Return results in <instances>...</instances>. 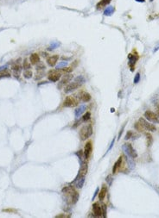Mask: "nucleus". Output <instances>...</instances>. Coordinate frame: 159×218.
<instances>
[{"mask_svg":"<svg viewBox=\"0 0 159 218\" xmlns=\"http://www.w3.org/2000/svg\"><path fill=\"white\" fill-rule=\"evenodd\" d=\"M93 135V126L92 124H88L84 126L83 128L80 131V138L81 141H85V140L88 139L91 136Z\"/></svg>","mask_w":159,"mask_h":218,"instance_id":"1","label":"nucleus"},{"mask_svg":"<svg viewBox=\"0 0 159 218\" xmlns=\"http://www.w3.org/2000/svg\"><path fill=\"white\" fill-rule=\"evenodd\" d=\"M79 104V101L72 96H68L65 98L63 102L64 107H75Z\"/></svg>","mask_w":159,"mask_h":218,"instance_id":"2","label":"nucleus"},{"mask_svg":"<svg viewBox=\"0 0 159 218\" xmlns=\"http://www.w3.org/2000/svg\"><path fill=\"white\" fill-rule=\"evenodd\" d=\"M80 85H81V84L75 82V81H74V82H71L65 86V88H64V92H65V93H70V92H74V91L77 90L78 88H80Z\"/></svg>","mask_w":159,"mask_h":218,"instance_id":"3","label":"nucleus"},{"mask_svg":"<svg viewBox=\"0 0 159 218\" xmlns=\"http://www.w3.org/2000/svg\"><path fill=\"white\" fill-rule=\"evenodd\" d=\"M61 77H62L61 72H59L58 71L56 70L49 71V72H48V80L51 81V82H57V81H59V79H61Z\"/></svg>","mask_w":159,"mask_h":218,"instance_id":"4","label":"nucleus"},{"mask_svg":"<svg viewBox=\"0 0 159 218\" xmlns=\"http://www.w3.org/2000/svg\"><path fill=\"white\" fill-rule=\"evenodd\" d=\"M144 117H146V119L148 120V121L152 122V123H159L158 116H157L156 113L152 112V111H150V110L145 111Z\"/></svg>","mask_w":159,"mask_h":218,"instance_id":"5","label":"nucleus"},{"mask_svg":"<svg viewBox=\"0 0 159 218\" xmlns=\"http://www.w3.org/2000/svg\"><path fill=\"white\" fill-rule=\"evenodd\" d=\"M139 122L140 123H141L142 125L143 126V128H144V129L148 130V131H151V132H155L156 130H157V128H156L155 126H154L153 124H151V123H150L149 122H147L146 120L144 119V118H140L139 119Z\"/></svg>","mask_w":159,"mask_h":218,"instance_id":"6","label":"nucleus"},{"mask_svg":"<svg viewBox=\"0 0 159 218\" xmlns=\"http://www.w3.org/2000/svg\"><path fill=\"white\" fill-rule=\"evenodd\" d=\"M123 148H124V150L126 151V153H127L129 156H131V158L135 159L137 156H138L136 151H135L134 148H132L131 144H125L124 147H123Z\"/></svg>","mask_w":159,"mask_h":218,"instance_id":"7","label":"nucleus"},{"mask_svg":"<svg viewBox=\"0 0 159 218\" xmlns=\"http://www.w3.org/2000/svg\"><path fill=\"white\" fill-rule=\"evenodd\" d=\"M138 58H139V57H138V55H133V54H130L128 55V60H129V67H130V68H131V72H133V71H134L135 64H136L137 60H138Z\"/></svg>","mask_w":159,"mask_h":218,"instance_id":"8","label":"nucleus"},{"mask_svg":"<svg viewBox=\"0 0 159 218\" xmlns=\"http://www.w3.org/2000/svg\"><path fill=\"white\" fill-rule=\"evenodd\" d=\"M93 151V145L91 141H88L87 144L85 145V148H84V156H85V159H88L90 157L91 153H92Z\"/></svg>","mask_w":159,"mask_h":218,"instance_id":"9","label":"nucleus"},{"mask_svg":"<svg viewBox=\"0 0 159 218\" xmlns=\"http://www.w3.org/2000/svg\"><path fill=\"white\" fill-rule=\"evenodd\" d=\"M73 79V76L71 75V74H67V75H65L63 78L62 79V80L60 81V83H59L58 84V88L61 89L62 88L64 85H66V84H67L69 82H70V80Z\"/></svg>","mask_w":159,"mask_h":218,"instance_id":"10","label":"nucleus"},{"mask_svg":"<svg viewBox=\"0 0 159 218\" xmlns=\"http://www.w3.org/2000/svg\"><path fill=\"white\" fill-rule=\"evenodd\" d=\"M93 210H94V216H96V217L102 216V209H101V207L99 206V203H95V204H93Z\"/></svg>","mask_w":159,"mask_h":218,"instance_id":"11","label":"nucleus"},{"mask_svg":"<svg viewBox=\"0 0 159 218\" xmlns=\"http://www.w3.org/2000/svg\"><path fill=\"white\" fill-rule=\"evenodd\" d=\"M87 172V164H81V167L80 169L77 177L75 178V180H77L78 178H81V177H85ZM75 180H74V181H75Z\"/></svg>","mask_w":159,"mask_h":218,"instance_id":"12","label":"nucleus"},{"mask_svg":"<svg viewBox=\"0 0 159 218\" xmlns=\"http://www.w3.org/2000/svg\"><path fill=\"white\" fill-rule=\"evenodd\" d=\"M59 60V55L55 54V55H52V56L48 57V59H47V63H48V65L49 66V67H55V65H56L57 61H58Z\"/></svg>","mask_w":159,"mask_h":218,"instance_id":"13","label":"nucleus"},{"mask_svg":"<svg viewBox=\"0 0 159 218\" xmlns=\"http://www.w3.org/2000/svg\"><path fill=\"white\" fill-rule=\"evenodd\" d=\"M87 109V106L86 105H80V107H78L77 109L74 110V115H75V117H80V116H81L82 114H83L84 112H85V110Z\"/></svg>","mask_w":159,"mask_h":218,"instance_id":"14","label":"nucleus"},{"mask_svg":"<svg viewBox=\"0 0 159 218\" xmlns=\"http://www.w3.org/2000/svg\"><path fill=\"white\" fill-rule=\"evenodd\" d=\"M30 61L31 65H36L38 62H40V57L38 54H32L30 56Z\"/></svg>","mask_w":159,"mask_h":218,"instance_id":"15","label":"nucleus"},{"mask_svg":"<svg viewBox=\"0 0 159 218\" xmlns=\"http://www.w3.org/2000/svg\"><path fill=\"white\" fill-rule=\"evenodd\" d=\"M80 99H81L83 102L85 103H87L89 102V101L91 100V98H92V97H91V95L88 93V92H81L80 93Z\"/></svg>","mask_w":159,"mask_h":218,"instance_id":"16","label":"nucleus"},{"mask_svg":"<svg viewBox=\"0 0 159 218\" xmlns=\"http://www.w3.org/2000/svg\"><path fill=\"white\" fill-rule=\"evenodd\" d=\"M78 199H79V193L77 191H75L74 190H73L71 191V204H76L78 202Z\"/></svg>","mask_w":159,"mask_h":218,"instance_id":"17","label":"nucleus"},{"mask_svg":"<svg viewBox=\"0 0 159 218\" xmlns=\"http://www.w3.org/2000/svg\"><path fill=\"white\" fill-rule=\"evenodd\" d=\"M106 193H107V188H106V185H103V187L101 188L100 191L99 192V199L100 201H103L104 198L106 197Z\"/></svg>","mask_w":159,"mask_h":218,"instance_id":"18","label":"nucleus"},{"mask_svg":"<svg viewBox=\"0 0 159 218\" xmlns=\"http://www.w3.org/2000/svg\"><path fill=\"white\" fill-rule=\"evenodd\" d=\"M122 160H123V158L122 157H119L118 158V160L116 161V163L114 164V165H113V168H112V173H116L117 170H118L119 167H120L121 164H122Z\"/></svg>","mask_w":159,"mask_h":218,"instance_id":"19","label":"nucleus"},{"mask_svg":"<svg viewBox=\"0 0 159 218\" xmlns=\"http://www.w3.org/2000/svg\"><path fill=\"white\" fill-rule=\"evenodd\" d=\"M84 183H85V177H81V178H78L77 180H75V187L78 189L82 188Z\"/></svg>","mask_w":159,"mask_h":218,"instance_id":"20","label":"nucleus"},{"mask_svg":"<svg viewBox=\"0 0 159 218\" xmlns=\"http://www.w3.org/2000/svg\"><path fill=\"white\" fill-rule=\"evenodd\" d=\"M111 0H100L99 3L97 4V9H101V8L105 7L107 4H109L111 3Z\"/></svg>","mask_w":159,"mask_h":218,"instance_id":"21","label":"nucleus"},{"mask_svg":"<svg viewBox=\"0 0 159 218\" xmlns=\"http://www.w3.org/2000/svg\"><path fill=\"white\" fill-rule=\"evenodd\" d=\"M115 11L114 7L112 6H110V7H107L104 11V15L105 16H111V14H113V12Z\"/></svg>","mask_w":159,"mask_h":218,"instance_id":"22","label":"nucleus"},{"mask_svg":"<svg viewBox=\"0 0 159 218\" xmlns=\"http://www.w3.org/2000/svg\"><path fill=\"white\" fill-rule=\"evenodd\" d=\"M134 128L137 131H138V132H143V130H144V128H143V125L140 123V122H138V123H135Z\"/></svg>","mask_w":159,"mask_h":218,"instance_id":"23","label":"nucleus"},{"mask_svg":"<svg viewBox=\"0 0 159 218\" xmlns=\"http://www.w3.org/2000/svg\"><path fill=\"white\" fill-rule=\"evenodd\" d=\"M11 69H12L14 72H19L20 71H21V69H22V67L19 65V63L16 62V63H13L12 65H11Z\"/></svg>","mask_w":159,"mask_h":218,"instance_id":"24","label":"nucleus"},{"mask_svg":"<svg viewBox=\"0 0 159 218\" xmlns=\"http://www.w3.org/2000/svg\"><path fill=\"white\" fill-rule=\"evenodd\" d=\"M23 67L24 70H30L31 68V64H30V62H29V60L27 59H24V60H23Z\"/></svg>","mask_w":159,"mask_h":218,"instance_id":"25","label":"nucleus"},{"mask_svg":"<svg viewBox=\"0 0 159 218\" xmlns=\"http://www.w3.org/2000/svg\"><path fill=\"white\" fill-rule=\"evenodd\" d=\"M23 75V77H24L25 79H31V77L33 76V72H32L30 70H24Z\"/></svg>","mask_w":159,"mask_h":218,"instance_id":"26","label":"nucleus"},{"mask_svg":"<svg viewBox=\"0 0 159 218\" xmlns=\"http://www.w3.org/2000/svg\"><path fill=\"white\" fill-rule=\"evenodd\" d=\"M146 137H147V147H148V148H150V147L151 146L152 142H153V138H152L151 135L149 134V133H147V134H146Z\"/></svg>","mask_w":159,"mask_h":218,"instance_id":"27","label":"nucleus"},{"mask_svg":"<svg viewBox=\"0 0 159 218\" xmlns=\"http://www.w3.org/2000/svg\"><path fill=\"white\" fill-rule=\"evenodd\" d=\"M74 81H75V82H77V83H79V84H84V83H85L86 79H85V78H84L82 75H80V76H78V77L75 78Z\"/></svg>","mask_w":159,"mask_h":218,"instance_id":"28","label":"nucleus"},{"mask_svg":"<svg viewBox=\"0 0 159 218\" xmlns=\"http://www.w3.org/2000/svg\"><path fill=\"white\" fill-rule=\"evenodd\" d=\"M9 77H11V73L8 72L6 70L0 72V79H2V78H9Z\"/></svg>","mask_w":159,"mask_h":218,"instance_id":"29","label":"nucleus"},{"mask_svg":"<svg viewBox=\"0 0 159 218\" xmlns=\"http://www.w3.org/2000/svg\"><path fill=\"white\" fill-rule=\"evenodd\" d=\"M67 61H62V62H60V63H59L58 65L56 66V67H55V68H56V70H59V69H62V68H64V67H67Z\"/></svg>","mask_w":159,"mask_h":218,"instance_id":"30","label":"nucleus"},{"mask_svg":"<svg viewBox=\"0 0 159 218\" xmlns=\"http://www.w3.org/2000/svg\"><path fill=\"white\" fill-rule=\"evenodd\" d=\"M91 118V113L90 112H87L83 116H82V121L83 122H87L88 120H90Z\"/></svg>","mask_w":159,"mask_h":218,"instance_id":"31","label":"nucleus"},{"mask_svg":"<svg viewBox=\"0 0 159 218\" xmlns=\"http://www.w3.org/2000/svg\"><path fill=\"white\" fill-rule=\"evenodd\" d=\"M43 76H44V72H38L36 74H35V80H39V79H43Z\"/></svg>","mask_w":159,"mask_h":218,"instance_id":"32","label":"nucleus"},{"mask_svg":"<svg viewBox=\"0 0 159 218\" xmlns=\"http://www.w3.org/2000/svg\"><path fill=\"white\" fill-rule=\"evenodd\" d=\"M38 65L36 66V70L37 71H41V70H43V69H45L46 67H45V65L43 63V62H38Z\"/></svg>","mask_w":159,"mask_h":218,"instance_id":"33","label":"nucleus"},{"mask_svg":"<svg viewBox=\"0 0 159 218\" xmlns=\"http://www.w3.org/2000/svg\"><path fill=\"white\" fill-rule=\"evenodd\" d=\"M73 70H74V68H73L72 67H64V68H62V71H63L65 73H70V72H73Z\"/></svg>","mask_w":159,"mask_h":218,"instance_id":"34","label":"nucleus"},{"mask_svg":"<svg viewBox=\"0 0 159 218\" xmlns=\"http://www.w3.org/2000/svg\"><path fill=\"white\" fill-rule=\"evenodd\" d=\"M140 80V73L139 72H138V73L136 74V76H135L134 78V83L135 84H138V82H139Z\"/></svg>","mask_w":159,"mask_h":218,"instance_id":"35","label":"nucleus"},{"mask_svg":"<svg viewBox=\"0 0 159 218\" xmlns=\"http://www.w3.org/2000/svg\"><path fill=\"white\" fill-rule=\"evenodd\" d=\"M101 209H102V216H103V217H106V205H105V204H103L102 205V207H101Z\"/></svg>","mask_w":159,"mask_h":218,"instance_id":"36","label":"nucleus"},{"mask_svg":"<svg viewBox=\"0 0 159 218\" xmlns=\"http://www.w3.org/2000/svg\"><path fill=\"white\" fill-rule=\"evenodd\" d=\"M59 46V43H53V44L51 45V46L49 47V48H48V50H53V49H55V48H56V47H58Z\"/></svg>","mask_w":159,"mask_h":218,"instance_id":"37","label":"nucleus"},{"mask_svg":"<svg viewBox=\"0 0 159 218\" xmlns=\"http://www.w3.org/2000/svg\"><path fill=\"white\" fill-rule=\"evenodd\" d=\"M131 136H132V132H131V131H128L127 134H126V137H125V139H126V140L131 139Z\"/></svg>","mask_w":159,"mask_h":218,"instance_id":"38","label":"nucleus"},{"mask_svg":"<svg viewBox=\"0 0 159 218\" xmlns=\"http://www.w3.org/2000/svg\"><path fill=\"white\" fill-rule=\"evenodd\" d=\"M14 76H15V78H16V79H19V72H14Z\"/></svg>","mask_w":159,"mask_h":218,"instance_id":"39","label":"nucleus"},{"mask_svg":"<svg viewBox=\"0 0 159 218\" xmlns=\"http://www.w3.org/2000/svg\"><path fill=\"white\" fill-rule=\"evenodd\" d=\"M6 69H7V66H3V67H0V72H1V71L6 70Z\"/></svg>","mask_w":159,"mask_h":218,"instance_id":"40","label":"nucleus"},{"mask_svg":"<svg viewBox=\"0 0 159 218\" xmlns=\"http://www.w3.org/2000/svg\"><path fill=\"white\" fill-rule=\"evenodd\" d=\"M97 194H99V188H97V189H96V191H95V193H94V197H93V200H94V199L95 198V197H96V195H97Z\"/></svg>","mask_w":159,"mask_h":218,"instance_id":"41","label":"nucleus"},{"mask_svg":"<svg viewBox=\"0 0 159 218\" xmlns=\"http://www.w3.org/2000/svg\"><path fill=\"white\" fill-rule=\"evenodd\" d=\"M42 54H43V57H48V54L47 53H44V52H42Z\"/></svg>","mask_w":159,"mask_h":218,"instance_id":"42","label":"nucleus"},{"mask_svg":"<svg viewBox=\"0 0 159 218\" xmlns=\"http://www.w3.org/2000/svg\"><path fill=\"white\" fill-rule=\"evenodd\" d=\"M157 114H158V116H159V104L157 105Z\"/></svg>","mask_w":159,"mask_h":218,"instance_id":"43","label":"nucleus"},{"mask_svg":"<svg viewBox=\"0 0 159 218\" xmlns=\"http://www.w3.org/2000/svg\"><path fill=\"white\" fill-rule=\"evenodd\" d=\"M137 1H138V2H143V3L145 2V0H137Z\"/></svg>","mask_w":159,"mask_h":218,"instance_id":"44","label":"nucleus"},{"mask_svg":"<svg viewBox=\"0 0 159 218\" xmlns=\"http://www.w3.org/2000/svg\"><path fill=\"white\" fill-rule=\"evenodd\" d=\"M150 1H153V0H150Z\"/></svg>","mask_w":159,"mask_h":218,"instance_id":"45","label":"nucleus"}]
</instances>
